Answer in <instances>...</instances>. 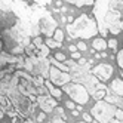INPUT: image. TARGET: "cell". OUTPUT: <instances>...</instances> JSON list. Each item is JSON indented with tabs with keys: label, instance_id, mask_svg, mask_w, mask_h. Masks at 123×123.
<instances>
[{
	"label": "cell",
	"instance_id": "31",
	"mask_svg": "<svg viewBox=\"0 0 123 123\" xmlns=\"http://www.w3.org/2000/svg\"><path fill=\"white\" fill-rule=\"evenodd\" d=\"M67 108H70V110H76L74 102H73V101H68V102H67Z\"/></svg>",
	"mask_w": 123,
	"mask_h": 123
},
{
	"label": "cell",
	"instance_id": "29",
	"mask_svg": "<svg viewBox=\"0 0 123 123\" xmlns=\"http://www.w3.org/2000/svg\"><path fill=\"white\" fill-rule=\"evenodd\" d=\"M83 119H85V120H86L87 123H91V122H93V117L91 116V114H87V113H85V114H83Z\"/></svg>",
	"mask_w": 123,
	"mask_h": 123
},
{
	"label": "cell",
	"instance_id": "23",
	"mask_svg": "<svg viewBox=\"0 0 123 123\" xmlns=\"http://www.w3.org/2000/svg\"><path fill=\"white\" fill-rule=\"evenodd\" d=\"M107 46L111 49V50H116L117 49V40H114V39H111V40H108V43H107Z\"/></svg>",
	"mask_w": 123,
	"mask_h": 123
},
{
	"label": "cell",
	"instance_id": "26",
	"mask_svg": "<svg viewBox=\"0 0 123 123\" xmlns=\"http://www.w3.org/2000/svg\"><path fill=\"white\" fill-rule=\"evenodd\" d=\"M45 119H46V113H43V111H42V113L37 114V122H39V123L45 122Z\"/></svg>",
	"mask_w": 123,
	"mask_h": 123
},
{
	"label": "cell",
	"instance_id": "15",
	"mask_svg": "<svg viewBox=\"0 0 123 123\" xmlns=\"http://www.w3.org/2000/svg\"><path fill=\"white\" fill-rule=\"evenodd\" d=\"M36 55H39V56H43V58H46V56L49 55V48H48L46 45H40V46L37 48V50H36Z\"/></svg>",
	"mask_w": 123,
	"mask_h": 123
},
{
	"label": "cell",
	"instance_id": "11",
	"mask_svg": "<svg viewBox=\"0 0 123 123\" xmlns=\"http://www.w3.org/2000/svg\"><path fill=\"white\" fill-rule=\"evenodd\" d=\"M18 91L24 95V96H27V98H30L31 95H36L37 93V86H34L31 82L28 80H19L18 82Z\"/></svg>",
	"mask_w": 123,
	"mask_h": 123
},
{
	"label": "cell",
	"instance_id": "33",
	"mask_svg": "<svg viewBox=\"0 0 123 123\" xmlns=\"http://www.w3.org/2000/svg\"><path fill=\"white\" fill-rule=\"evenodd\" d=\"M108 123H120V122H119V120H116V119H111Z\"/></svg>",
	"mask_w": 123,
	"mask_h": 123
},
{
	"label": "cell",
	"instance_id": "27",
	"mask_svg": "<svg viewBox=\"0 0 123 123\" xmlns=\"http://www.w3.org/2000/svg\"><path fill=\"white\" fill-rule=\"evenodd\" d=\"M79 50H87V46H86V43L80 42V43H77V46H76Z\"/></svg>",
	"mask_w": 123,
	"mask_h": 123
},
{
	"label": "cell",
	"instance_id": "1",
	"mask_svg": "<svg viewBox=\"0 0 123 123\" xmlns=\"http://www.w3.org/2000/svg\"><path fill=\"white\" fill-rule=\"evenodd\" d=\"M31 13L33 7L22 0H0V34L7 54H21L28 46L33 36Z\"/></svg>",
	"mask_w": 123,
	"mask_h": 123
},
{
	"label": "cell",
	"instance_id": "16",
	"mask_svg": "<svg viewBox=\"0 0 123 123\" xmlns=\"http://www.w3.org/2000/svg\"><path fill=\"white\" fill-rule=\"evenodd\" d=\"M68 3L76 5V6H86V5H93V0H67Z\"/></svg>",
	"mask_w": 123,
	"mask_h": 123
},
{
	"label": "cell",
	"instance_id": "6",
	"mask_svg": "<svg viewBox=\"0 0 123 123\" xmlns=\"http://www.w3.org/2000/svg\"><path fill=\"white\" fill-rule=\"evenodd\" d=\"M116 107L111 105L107 101H98L91 110L92 117L99 122V123H108L111 119H114V114H116Z\"/></svg>",
	"mask_w": 123,
	"mask_h": 123
},
{
	"label": "cell",
	"instance_id": "2",
	"mask_svg": "<svg viewBox=\"0 0 123 123\" xmlns=\"http://www.w3.org/2000/svg\"><path fill=\"white\" fill-rule=\"evenodd\" d=\"M93 15L98 33L102 36H117L123 30V0H96Z\"/></svg>",
	"mask_w": 123,
	"mask_h": 123
},
{
	"label": "cell",
	"instance_id": "35",
	"mask_svg": "<svg viewBox=\"0 0 123 123\" xmlns=\"http://www.w3.org/2000/svg\"><path fill=\"white\" fill-rule=\"evenodd\" d=\"M12 123H19V122H18V120H16V119L13 117V120H12Z\"/></svg>",
	"mask_w": 123,
	"mask_h": 123
},
{
	"label": "cell",
	"instance_id": "32",
	"mask_svg": "<svg viewBox=\"0 0 123 123\" xmlns=\"http://www.w3.org/2000/svg\"><path fill=\"white\" fill-rule=\"evenodd\" d=\"M77 50V48L74 46V45H71V46H70V52H76Z\"/></svg>",
	"mask_w": 123,
	"mask_h": 123
},
{
	"label": "cell",
	"instance_id": "20",
	"mask_svg": "<svg viewBox=\"0 0 123 123\" xmlns=\"http://www.w3.org/2000/svg\"><path fill=\"white\" fill-rule=\"evenodd\" d=\"M117 64L120 67V71H122V76H123V48L120 52H117Z\"/></svg>",
	"mask_w": 123,
	"mask_h": 123
},
{
	"label": "cell",
	"instance_id": "9",
	"mask_svg": "<svg viewBox=\"0 0 123 123\" xmlns=\"http://www.w3.org/2000/svg\"><path fill=\"white\" fill-rule=\"evenodd\" d=\"M92 74L98 79V80H102V82H107L111 79V74H113V67L110 64H99L92 68Z\"/></svg>",
	"mask_w": 123,
	"mask_h": 123
},
{
	"label": "cell",
	"instance_id": "12",
	"mask_svg": "<svg viewBox=\"0 0 123 123\" xmlns=\"http://www.w3.org/2000/svg\"><path fill=\"white\" fill-rule=\"evenodd\" d=\"M111 91L119 95V96H123V80H120V79H114V80L111 82Z\"/></svg>",
	"mask_w": 123,
	"mask_h": 123
},
{
	"label": "cell",
	"instance_id": "18",
	"mask_svg": "<svg viewBox=\"0 0 123 123\" xmlns=\"http://www.w3.org/2000/svg\"><path fill=\"white\" fill-rule=\"evenodd\" d=\"M45 43H46L48 48H52V49L61 46V43H58L56 40H54V37H46V39H45Z\"/></svg>",
	"mask_w": 123,
	"mask_h": 123
},
{
	"label": "cell",
	"instance_id": "25",
	"mask_svg": "<svg viewBox=\"0 0 123 123\" xmlns=\"http://www.w3.org/2000/svg\"><path fill=\"white\" fill-rule=\"evenodd\" d=\"M114 119L119 120V122H122V120H123V110L117 108V110H116V114H114Z\"/></svg>",
	"mask_w": 123,
	"mask_h": 123
},
{
	"label": "cell",
	"instance_id": "24",
	"mask_svg": "<svg viewBox=\"0 0 123 123\" xmlns=\"http://www.w3.org/2000/svg\"><path fill=\"white\" fill-rule=\"evenodd\" d=\"M55 59L59 61V62H65V54H62V52H56Z\"/></svg>",
	"mask_w": 123,
	"mask_h": 123
},
{
	"label": "cell",
	"instance_id": "10",
	"mask_svg": "<svg viewBox=\"0 0 123 123\" xmlns=\"http://www.w3.org/2000/svg\"><path fill=\"white\" fill-rule=\"evenodd\" d=\"M36 99H37V104L40 105L43 113H50L52 110L56 108V99H54L49 95H39Z\"/></svg>",
	"mask_w": 123,
	"mask_h": 123
},
{
	"label": "cell",
	"instance_id": "13",
	"mask_svg": "<svg viewBox=\"0 0 123 123\" xmlns=\"http://www.w3.org/2000/svg\"><path fill=\"white\" fill-rule=\"evenodd\" d=\"M45 85H46V87H48L50 96H54V98H61V96H62V91H59L58 87H55L50 82H45Z\"/></svg>",
	"mask_w": 123,
	"mask_h": 123
},
{
	"label": "cell",
	"instance_id": "22",
	"mask_svg": "<svg viewBox=\"0 0 123 123\" xmlns=\"http://www.w3.org/2000/svg\"><path fill=\"white\" fill-rule=\"evenodd\" d=\"M28 2H33V3L40 5V6H45V5H49L50 2H54V0H28Z\"/></svg>",
	"mask_w": 123,
	"mask_h": 123
},
{
	"label": "cell",
	"instance_id": "14",
	"mask_svg": "<svg viewBox=\"0 0 123 123\" xmlns=\"http://www.w3.org/2000/svg\"><path fill=\"white\" fill-rule=\"evenodd\" d=\"M92 46H93V49H96V50H104L105 48H107V42H105L104 39H95V40L92 42Z\"/></svg>",
	"mask_w": 123,
	"mask_h": 123
},
{
	"label": "cell",
	"instance_id": "28",
	"mask_svg": "<svg viewBox=\"0 0 123 123\" xmlns=\"http://www.w3.org/2000/svg\"><path fill=\"white\" fill-rule=\"evenodd\" d=\"M49 123H65V120L61 119V117H52V120Z\"/></svg>",
	"mask_w": 123,
	"mask_h": 123
},
{
	"label": "cell",
	"instance_id": "30",
	"mask_svg": "<svg viewBox=\"0 0 123 123\" xmlns=\"http://www.w3.org/2000/svg\"><path fill=\"white\" fill-rule=\"evenodd\" d=\"M71 58L73 59H80V52H71Z\"/></svg>",
	"mask_w": 123,
	"mask_h": 123
},
{
	"label": "cell",
	"instance_id": "21",
	"mask_svg": "<svg viewBox=\"0 0 123 123\" xmlns=\"http://www.w3.org/2000/svg\"><path fill=\"white\" fill-rule=\"evenodd\" d=\"M43 40H45V39H42L40 36H36V37L33 39V45H34V48L37 49V48H39L40 45H43Z\"/></svg>",
	"mask_w": 123,
	"mask_h": 123
},
{
	"label": "cell",
	"instance_id": "3",
	"mask_svg": "<svg viewBox=\"0 0 123 123\" xmlns=\"http://www.w3.org/2000/svg\"><path fill=\"white\" fill-rule=\"evenodd\" d=\"M65 65L68 67V70H71V74H70L71 79H74L76 83H80L87 87V92H91L92 95L98 89H105V85L99 83L98 79L89 73V68L74 64V61H65Z\"/></svg>",
	"mask_w": 123,
	"mask_h": 123
},
{
	"label": "cell",
	"instance_id": "8",
	"mask_svg": "<svg viewBox=\"0 0 123 123\" xmlns=\"http://www.w3.org/2000/svg\"><path fill=\"white\" fill-rule=\"evenodd\" d=\"M49 79H50V83H55V85H59V86H64L67 83H70L71 80V76L65 71H61L56 67H49Z\"/></svg>",
	"mask_w": 123,
	"mask_h": 123
},
{
	"label": "cell",
	"instance_id": "36",
	"mask_svg": "<svg viewBox=\"0 0 123 123\" xmlns=\"http://www.w3.org/2000/svg\"><path fill=\"white\" fill-rule=\"evenodd\" d=\"M0 40H2V34H0Z\"/></svg>",
	"mask_w": 123,
	"mask_h": 123
},
{
	"label": "cell",
	"instance_id": "17",
	"mask_svg": "<svg viewBox=\"0 0 123 123\" xmlns=\"http://www.w3.org/2000/svg\"><path fill=\"white\" fill-rule=\"evenodd\" d=\"M50 64H54V67H56L58 70H61V71H68V67L65 65V64H62V62H59V61H56L55 58H52L50 59Z\"/></svg>",
	"mask_w": 123,
	"mask_h": 123
},
{
	"label": "cell",
	"instance_id": "19",
	"mask_svg": "<svg viewBox=\"0 0 123 123\" xmlns=\"http://www.w3.org/2000/svg\"><path fill=\"white\" fill-rule=\"evenodd\" d=\"M54 40H56L58 43H62L64 42V31L59 30V28H56L55 33H54Z\"/></svg>",
	"mask_w": 123,
	"mask_h": 123
},
{
	"label": "cell",
	"instance_id": "34",
	"mask_svg": "<svg viewBox=\"0 0 123 123\" xmlns=\"http://www.w3.org/2000/svg\"><path fill=\"white\" fill-rule=\"evenodd\" d=\"M3 114H5V113H3V110H2V108H0V120H2V119H3Z\"/></svg>",
	"mask_w": 123,
	"mask_h": 123
},
{
	"label": "cell",
	"instance_id": "7",
	"mask_svg": "<svg viewBox=\"0 0 123 123\" xmlns=\"http://www.w3.org/2000/svg\"><path fill=\"white\" fill-rule=\"evenodd\" d=\"M64 91L68 93V96L71 98L73 101H76L77 104H87V101H89V92H87V89L80 85V83H67L64 85Z\"/></svg>",
	"mask_w": 123,
	"mask_h": 123
},
{
	"label": "cell",
	"instance_id": "4",
	"mask_svg": "<svg viewBox=\"0 0 123 123\" xmlns=\"http://www.w3.org/2000/svg\"><path fill=\"white\" fill-rule=\"evenodd\" d=\"M67 30L71 37H80V39H91L98 34L96 21L89 18L87 15H80L77 19H74L70 25H67Z\"/></svg>",
	"mask_w": 123,
	"mask_h": 123
},
{
	"label": "cell",
	"instance_id": "5",
	"mask_svg": "<svg viewBox=\"0 0 123 123\" xmlns=\"http://www.w3.org/2000/svg\"><path fill=\"white\" fill-rule=\"evenodd\" d=\"M24 67L34 76L46 77L49 74V62L46 58L39 55H30L27 59H24Z\"/></svg>",
	"mask_w": 123,
	"mask_h": 123
}]
</instances>
